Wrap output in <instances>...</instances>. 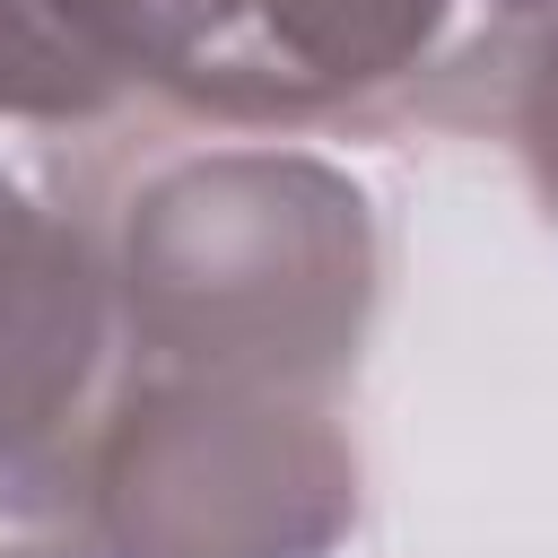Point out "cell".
Wrapping results in <instances>:
<instances>
[{
    "mask_svg": "<svg viewBox=\"0 0 558 558\" xmlns=\"http://www.w3.org/2000/svg\"><path fill=\"white\" fill-rule=\"evenodd\" d=\"M488 9H541V0H488Z\"/></svg>",
    "mask_w": 558,
    "mask_h": 558,
    "instance_id": "obj_8",
    "label": "cell"
},
{
    "mask_svg": "<svg viewBox=\"0 0 558 558\" xmlns=\"http://www.w3.org/2000/svg\"><path fill=\"white\" fill-rule=\"evenodd\" d=\"M445 17L453 0H227L166 105L218 131H296L366 113L427 70Z\"/></svg>",
    "mask_w": 558,
    "mask_h": 558,
    "instance_id": "obj_4",
    "label": "cell"
},
{
    "mask_svg": "<svg viewBox=\"0 0 558 558\" xmlns=\"http://www.w3.org/2000/svg\"><path fill=\"white\" fill-rule=\"evenodd\" d=\"M113 366V288L87 227L0 174V523L61 541L70 462Z\"/></svg>",
    "mask_w": 558,
    "mask_h": 558,
    "instance_id": "obj_3",
    "label": "cell"
},
{
    "mask_svg": "<svg viewBox=\"0 0 558 558\" xmlns=\"http://www.w3.org/2000/svg\"><path fill=\"white\" fill-rule=\"evenodd\" d=\"M357 523V445L314 392L122 375L70 462L78 558H331Z\"/></svg>",
    "mask_w": 558,
    "mask_h": 558,
    "instance_id": "obj_2",
    "label": "cell"
},
{
    "mask_svg": "<svg viewBox=\"0 0 558 558\" xmlns=\"http://www.w3.org/2000/svg\"><path fill=\"white\" fill-rule=\"evenodd\" d=\"M0 558H78V549H70V541H44V532H35V541H0Z\"/></svg>",
    "mask_w": 558,
    "mask_h": 558,
    "instance_id": "obj_7",
    "label": "cell"
},
{
    "mask_svg": "<svg viewBox=\"0 0 558 558\" xmlns=\"http://www.w3.org/2000/svg\"><path fill=\"white\" fill-rule=\"evenodd\" d=\"M122 375L331 392L384 296L366 192L305 148H192L148 166L96 235Z\"/></svg>",
    "mask_w": 558,
    "mask_h": 558,
    "instance_id": "obj_1",
    "label": "cell"
},
{
    "mask_svg": "<svg viewBox=\"0 0 558 558\" xmlns=\"http://www.w3.org/2000/svg\"><path fill=\"white\" fill-rule=\"evenodd\" d=\"M427 113L506 140L523 183H532V201H541V218L558 227V0L497 9V26L445 70Z\"/></svg>",
    "mask_w": 558,
    "mask_h": 558,
    "instance_id": "obj_6",
    "label": "cell"
},
{
    "mask_svg": "<svg viewBox=\"0 0 558 558\" xmlns=\"http://www.w3.org/2000/svg\"><path fill=\"white\" fill-rule=\"evenodd\" d=\"M227 0H0V122L96 131L183 78Z\"/></svg>",
    "mask_w": 558,
    "mask_h": 558,
    "instance_id": "obj_5",
    "label": "cell"
}]
</instances>
